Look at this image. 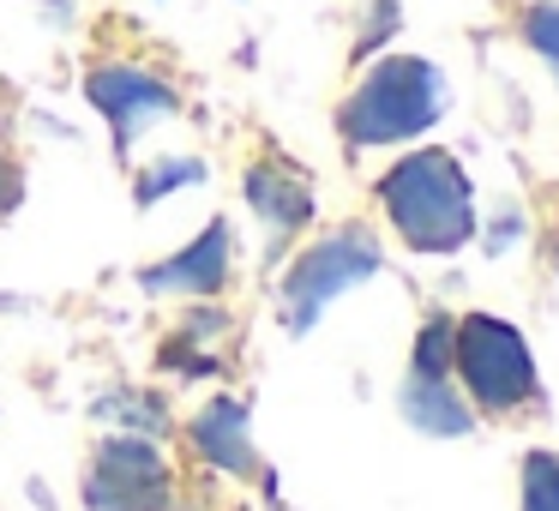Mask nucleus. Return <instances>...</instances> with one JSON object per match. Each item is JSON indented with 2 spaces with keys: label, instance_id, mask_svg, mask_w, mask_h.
Instances as JSON below:
<instances>
[{
  "label": "nucleus",
  "instance_id": "f257e3e1",
  "mask_svg": "<svg viewBox=\"0 0 559 511\" xmlns=\"http://www.w3.org/2000/svg\"><path fill=\"white\" fill-rule=\"evenodd\" d=\"M379 205L415 253H457L475 235V187L451 151H415L379 181Z\"/></svg>",
  "mask_w": 559,
  "mask_h": 511
},
{
  "label": "nucleus",
  "instance_id": "f03ea898",
  "mask_svg": "<svg viewBox=\"0 0 559 511\" xmlns=\"http://www.w3.org/2000/svg\"><path fill=\"white\" fill-rule=\"evenodd\" d=\"M445 103H451V85L433 61H421V55H385L379 67H367V79L337 109V133L355 151L421 139L445 115Z\"/></svg>",
  "mask_w": 559,
  "mask_h": 511
},
{
  "label": "nucleus",
  "instance_id": "7ed1b4c3",
  "mask_svg": "<svg viewBox=\"0 0 559 511\" xmlns=\"http://www.w3.org/2000/svg\"><path fill=\"white\" fill-rule=\"evenodd\" d=\"M451 373L463 379L469 403L487 415H511L523 403H535L530 343L493 313H469L463 325H451Z\"/></svg>",
  "mask_w": 559,
  "mask_h": 511
},
{
  "label": "nucleus",
  "instance_id": "20e7f679",
  "mask_svg": "<svg viewBox=\"0 0 559 511\" xmlns=\"http://www.w3.org/2000/svg\"><path fill=\"white\" fill-rule=\"evenodd\" d=\"M379 265H385V253H379V241L367 229H337V235H325V241H313L289 265V277H283V325H289L295 337L313 331L319 313H325L337 295L361 289Z\"/></svg>",
  "mask_w": 559,
  "mask_h": 511
},
{
  "label": "nucleus",
  "instance_id": "39448f33",
  "mask_svg": "<svg viewBox=\"0 0 559 511\" xmlns=\"http://www.w3.org/2000/svg\"><path fill=\"white\" fill-rule=\"evenodd\" d=\"M91 511H169V475L157 445L145 439H109L85 475Z\"/></svg>",
  "mask_w": 559,
  "mask_h": 511
},
{
  "label": "nucleus",
  "instance_id": "423d86ee",
  "mask_svg": "<svg viewBox=\"0 0 559 511\" xmlns=\"http://www.w3.org/2000/svg\"><path fill=\"white\" fill-rule=\"evenodd\" d=\"M91 103L103 109V121L115 127V151H133V139L145 133L151 121H163V115H175V85L163 73H151V67H97V73L85 79Z\"/></svg>",
  "mask_w": 559,
  "mask_h": 511
},
{
  "label": "nucleus",
  "instance_id": "0eeeda50",
  "mask_svg": "<svg viewBox=\"0 0 559 511\" xmlns=\"http://www.w3.org/2000/svg\"><path fill=\"white\" fill-rule=\"evenodd\" d=\"M139 283H145L151 295H217L223 283H229V229L211 223L205 235H193L175 259L151 265Z\"/></svg>",
  "mask_w": 559,
  "mask_h": 511
},
{
  "label": "nucleus",
  "instance_id": "6e6552de",
  "mask_svg": "<svg viewBox=\"0 0 559 511\" xmlns=\"http://www.w3.org/2000/svg\"><path fill=\"white\" fill-rule=\"evenodd\" d=\"M241 193H247V205L259 211V223H265L271 247L289 241V235L307 223V211H313V193H307L301 175H289V169H265V163H259V169H247Z\"/></svg>",
  "mask_w": 559,
  "mask_h": 511
},
{
  "label": "nucleus",
  "instance_id": "1a4fd4ad",
  "mask_svg": "<svg viewBox=\"0 0 559 511\" xmlns=\"http://www.w3.org/2000/svg\"><path fill=\"white\" fill-rule=\"evenodd\" d=\"M193 445L205 451L211 463L235 470V475H253L259 470V451H253V439H247L241 403H211V409L193 421Z\"/></svg>",
  "mask_w": 559,
  "mask_h": 511
},
{
  "label": "nucleus",
  "instance_id": "9d476101",
  "mask_svg": "<svg viewBox=\"0 0 559 511\" xmlns=\"http://www.w3.org/2000/svg\"><path fill=\"white\" fill-rule=\"evenodd\" d=\"M403 415H409L421 433H451V439L475 427L469 403L451 391V379H421V373H409V385H403Z\"/></svg>",
  "mask_w": 559,
  "mask_h": 511
},
{
  "label": "nucleus",
  "instance_id": "9b49d317",
  "mask_svg": "<svg viewBox=\"0 0 559 511\" xmlns=\"http://www.w3.org/2000/svg\"><path fill=\"white\" fill-rule=\"evenodd\" d=\"M409 373H421V379H451V319H427V325H421Z\"/></svg>",
  "mask_w": 559,
  "mask_h": 511
},
{
  "label": "nucleus",
  "instance_id": "f8f14e48",
  "mask_svg": "<svg viewBox=\"0 0 559 511\" xmlns=\"http://www.w3.org/2000/svg\"><path fill=\"white\" fill-rule=\"evenodd\" d=\"M523 511H559V457H523Z\"/></svg>",
  "mask_w": 559,
  "mask_h": 511
},
{
  "label": "nucleus",
  "instance_id": "ddd939ff",
  "mask_svg": "<svg viewBox=\"0 0 559 511\" xmlns=\"http://www.w3.org/2000/svg\"><path fill=\"white\" fill-rule=\"evenodd\" d=\"M523 37H530V49L542 55L559 79V7H535V13L523 19Z\"/></svg>",
  "mask_w": 559,
  "mask_h": 511
},
{
  "label": "nucleus",
  "instance_id": "4468645a",
  "mask_svg": "<svg viewBox=\"0 0 559 511\" xmlns=\"http://www.w3.org/2000/svg\"><path fill=\"white\" fill-rule=\"evenodd\" d=\"M193 181H205V163H163V169H151L145 181H139V205L175 193V187H193Z\"/></svg>",
  "mask_w": 559,
  "mask_h": 511
},
{
  "label": "nucleus",
  "instance_id": "2eb2a0df",
  "mask_svg": "<svg viewBox=\"0 0 559 511\" xmlns=\"http://www.w3.org/2000/svg\"><path fill=\"white\" fill-rule=\"evenodd\" d=\"M19 193H25V187H19V169L7 157H0V217H7V211L19 205Z\"/></svg>",
  "mask_w": 559,
  "mask_h": 511
}]
</instances>
